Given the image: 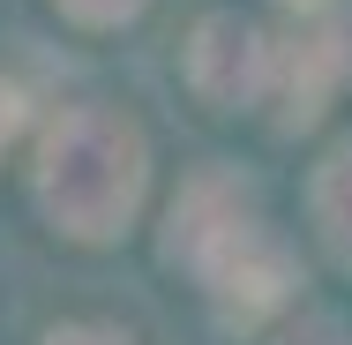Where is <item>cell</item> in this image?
I'll list each match as a JSON object with an SVG mask.
<instances>
[]
</instances>
